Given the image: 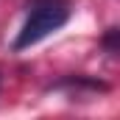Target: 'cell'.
I'll return each mask as SVG.
<instances>
[{"instance_id":"cell-1","label":"cell","mask_w":120,"mask_h":120,"mask_svg":"<svg viewBox=\"0 0 120 120\" xmlns=\"http://www.w3.org/2000/svg\"><path fill=\"white\" fill-rule=\"evenodd\" d=\"M67 20H70V3L67 0H34L31 14L25 17L22 28L17 34L14 50H25L31 45L42 42L45 36L59 31Z\"/></svg>"}]
</instances>
